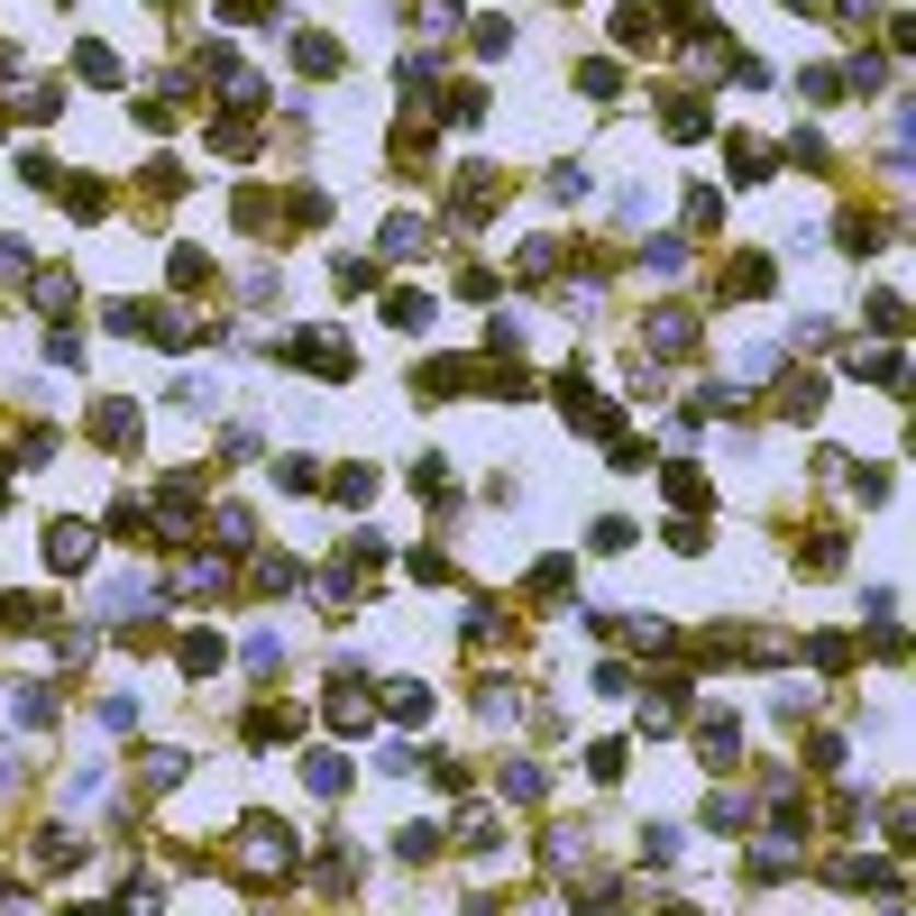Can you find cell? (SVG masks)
Returning <instances> with one entry per match:
<instances>
[{
    "mask_svg": "<svg viewBox=\"0 0 916 916\" xmlns=\"http://www.w3.org/2000/svg\"><path fill=\"white\" fill-rule=\"evenodd\" d=\"M285 358H302V367H321L330 386H348V376H358V348H348L340 330H312V340H285Z\"/></svg>",
    "mask_w": 916,
    "mask_h": 916,
    "instance_id": "cell-1",
    "label": "cell"
},
{
    "mask_svg": "<svg viewBox=\"0 0 916 916\" xmlns=\"http://www.w3.org/2000/svg\"><path fill=\"white\" fill-rule=\"evenodd\" d=\"M559 413H569L577 431H615V403H596L587 386H577V376H559Z\"/></svg>",
    "mask_w": 916,
    "mask_h": 916,
    "instance_id": "cell-2",
    "label": "cell"
},
{
    "mask_svg": "<svg viewBox=\"0 0 916 916\" xmlns=\"http://www.w3.org/2000/svg\"><path fill=\"white\" fill-rule=\"evenodd\" d=\"M386 321H394V330H431V321H440V302L403 285V294H386Z\"/></svg>",
    "mask_w": 916,
    "mask_h": 916,
    "instance_id": "cell-3",
    "label": "cell"
},
{
    "mask_svg": "<svg viewBox=\"0 0 916 916\" xmlns=\"http://www.w3.org/2000/svg\"><path fill=\"white\" fill-rule=\"evenodd\" d=\"M83 550H92L83 523H46V559H56V569H83Z\"/></svg>",
    "mask_w": 916,
    "mask_h": 916,
    "instance_id": "cell-4",
    "label": "cell"
},
{
    "mask_svg": "<svg viewBox=\"0 0 916 916\" xmlns=\"http://www.w3.org/2000/svg\"><path fill=\"white\" fill-rule=\"evenodd\" d=\"M615 37L623 46H651L660 37V10H651V0H623V10H615Z\"/></svg>",
    "mask_w": 916,
    "mask_h": 916,
    "instance_id": "cell-5",
    "label": "cell"
},
{
    "mask_svg": "<svg viewBox=\"0 0 916 916\" xmlns=\"http://www.w3.org/2000/svg\"><path fill=\"white\" fill-rule=\"evenodd\" d=\"M92 431H101L111 449H129V440H138V403H101V413H92Z\"/></svg>",
    "mask_w": 916,
    "mask_h": 916,
    "instance_id": "cell-6",
    "label": "cell"
},
{
    "mask_svg": "<svg viewBox=\"0 0 916 916\" xmlns=\"http://www.w3.org/2000/svg\"><path fill=\"white\" fill-rule=\"evenodd\" d=\"M651 348H660V358H678V348H697V321H687V312H660V321H651Z\"/></svg>",
    "mask_w": 916,
    "mask_h": 916,
    "instance_id": "cell-7",
    "label": "cell"
},
{
    "mask_svg": "<svg viewBox=\"0 0 916 916\" xmlns=\"http://www.w3.org/2000/svg\"><path fill=\"white\" fill-rule=\"evenodd\" d=\"M302 779H312L321 798H340V788H348V760L340 752H312V760H302Z\"/></svg>",
    "mask_w": 916,
    "mask_h": 916,
    "instance_id": "cell-8",
    "label": "cell"
},
{
    "mask_svg": "<svg viewBox=\"0 0 916 916\" xmlns=\"http://www.w3.org/2000/svg\"><path fill=\"white\" fill-rule=\"evenodd\" d=\"M174 660H184L193 678H211V669H220V642H211V632H184V642H174Z\"/></svg>",
    "mask_w": 916,
    "mask_h": 916,
    "instance_id": "cell-9",
    "label": "cell"
},
{
    "mask_svg": "<svg viewBox=\"0 0 916 916\" xmlns=\"http://www.w3.org/2000/svg\"><path fill=\"white\" fill-rule=\"evenodd\" d=\"M697 743H706V760H733V743H743V724H733V715H706V724H697Z\"/></svg>",
    "mask_w": 916,
    "mask_h": 916,
    "instance_id": "cell-10",
    "label": "cell"
},
{
    "mask_svg": "<svg viewBox=\"0 0 916 916\" xmlns=\"http://www.w3.org/2000/svg\"><path fill=\"white\" fill-rule=\"evenodd\" d=\"M10 715H19V724H56V687H19Z\"/></svg>",
    "mask_w": 916,
    "mask_h": 916,
    "instance_id": "cell-11",
    "label": "cell"
},
{
    "mask_svg": "<svg viewBox=\"0 0 916 916\" xmlns=\"http://www.w3.org/2000/svg\"><path fill=\"white\" fill-rule=\"evenodd\" d=\"M413 248H431V220H386V257H413Z\"/></svg>",
    "mask_w": 916,
    "mask_h": 916,
    "instance_id": "cell-12",
    "label": "cell"
},
{
    "mask_svg": "<svg viewBox=\"0 0 916 916\" xmlns=\"http://www.w3.org/2000/svg\"><path fill=\"white\" fill-rule=\"evenodd\" d=\"M779 403H788V413H798V422H816V403H825V386H816V376H788V394H779Z\"/></svg>",
    "mask_w": 916,
    "mask_h": 916,
    "instance_id": "cell-13",
    "label": "cell"
},
{
    "mask_svg": "<svg viewBox=\"0 0 916 916\" xmlns=\"http://www.w3.org/2000/svg\"><path fill=\"white\" fill-rule=\"evenodd\" d=\"M660 129H669V138H697V129H706V101H669V111H660Z\"/></svg>",
    "mask_w": 916,
    "mask_h": 916,
    "instance_id": "cell-14",
    "label": "cell"
},
{
    "mask_svg": "<svg viewBox=\"0 0 916 916\" xmlns=\"http://www.w3.org/2000/svg\"><path fill=\"white\" fill-rule=\"evenodd\" d=\"M239 660H248V669H275V660H285V632H248Z\"/></svg>",
    "mask_w": 916,
    "mask_h": 916,
    "instance_id": "cell-15",
    "label": "cell"
},
{
    "mask_svg": "<svg viewBox=\"0 0 916 916\" xmlns=\"http://www.w3.org/2000/svg\"><path fill=\"white\" fill-rule=\"evenodd\" d=\"M257 531H248V504H220V550H248Z\"/></svg>",
    "mask_w": 916,
    "mask_h": 916,
    "instance_id": "cell-16",
    "label": "cell"
},
{
    "mask_svg": "<svg viewBox=\"0 0 916 916\" xmlns=\"http://www.w3.org/2000/svg\"><path fill=\"white\" fill-rule=\"evenodd\" d=\"M294 56H302V73H340V46H330V37H302Z\"/></svg>",
    "mask_w": 916,
    "mask_h": 916,
    "instance_id": "cell-17",
    "label": "cell"
},
{
    "mask_svg": "<svg viewBox=\"0 0 916 916\" xmlns=\"http://www.w3.org/2000/svg\"><path fill=\"white\" fill-rule=\"evenodd\" d=\"M73 65H83V83H119V56H111V46H83Z\"/></svg>",
    "mask_w": 916,
    "mask_h": 916,
    "instance_id": "cell-18",
    "label": "cell"
},
{
    "mask_svg": "<svg viewBox=\"0 0 916 916\" xmlns=\"http://www.w3.org/2000/svg\"><path fill=\"white\" fill-rule=\"evenodd\" d=\"M330 486H340V504H367V495H376V477H367V468H340Z\"/></svg>",
    "mask_w": 916,
    "mask_h": 916,
    "instance_id": "cell-19",
    "label": "cell"
},
{
    "mask_svg": "<svg viewBox=\"0 0 916 916\" xmlns=\"http://www.w3.org/2000/svg\"><path fill=\"white\" fill-rule=\"evenodd\" d=\"M330 275H340V294H358V285H376V266H367V257H330Z\"/></svg>",
    "mask_w": 916,
    "mask_h": 916,
    "instance_id": "cell-20",
    "label": "cell"
},
{
    "mask_svg": "<svg viewBox=\"0 0 916 916\" xmlns=\"http://www.w3.org/2000/svg\"><path fill=\"white\" fill-rule=\"evenodd\" d=\"M660 916H697V907H660Z\"/></svg>",
    "mask_w": 916,
    "mask_h": 916,
    "instance_id": "cell-21",
    "label": "cell"
}]
</instances>
